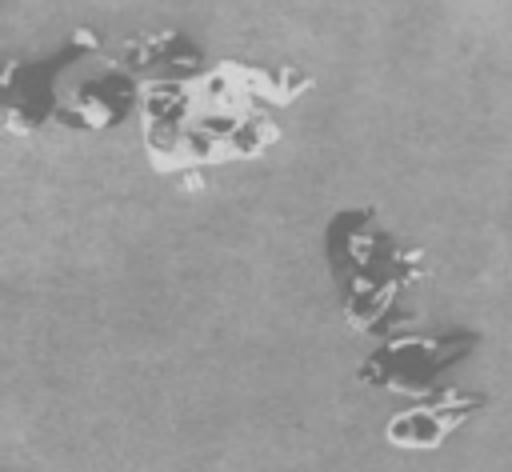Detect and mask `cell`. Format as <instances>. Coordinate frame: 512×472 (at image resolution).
Listing matches in <instances>:
<instances>
[{"instance_id": "cell-1", "label": "cell", "mask_w": 512, "mask_h": 472, "mask_svg": "<svg viewBox=\"0 0 512 472\" xmlns=\"http://www.w3.org/2000/svg\"><path fill=\"white\" fill-rule=\"evenodd\" d=\"M480 344L476 332H448V336H388L356 372L360 384H376L400 396H432L436 376L456 364L464 352Z\"/></svg>"}, {"instance_id": "cell-2", "label": "cell", "mask_w": 512, "mask_h": 472, "mask_svg": "<svg viewBox=\"0 0 512 472\" xmlns=\"http://www.w3.org/2000/svg\"><path fill=\"white\" fill-rule=\"evenodd\" d=\"M484 396L480 392H464V388H436L432 396L416 400L412 408L396 412L384 424V444L400 448V452H440L476 412H484Z\"/></svg>"}]
</instances>
